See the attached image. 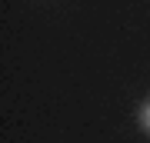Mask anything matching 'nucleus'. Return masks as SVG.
Masks as SVG:
<instances>
[{"label":"nucleus","instance_id":"obj_1","mask_svg":"<svg viewBox=\"0 0 150 143\" xmlns=\"http://www.w3.org/2000/svg\"><path fill=\"white\" fill-rule=\"evenodd\" d=\"M144 127H150V103H147V110H144Z\"/></svg>","mask_w":150,"mask_h":143}]
</instances>
